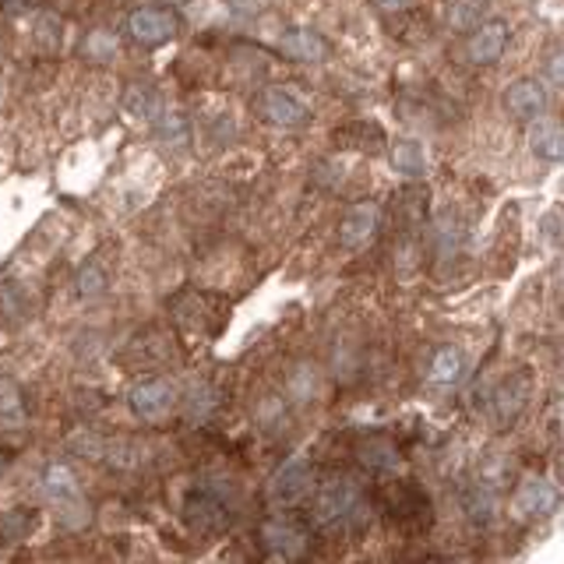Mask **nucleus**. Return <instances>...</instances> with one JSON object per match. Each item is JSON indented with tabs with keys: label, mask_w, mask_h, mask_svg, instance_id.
<instances>
[{
	"label": "nucleus",
	"mask_w": 564,
	"mask_h": 564,
	"mask_svg": "<svg viewBox=\"0 0 564 564\" xmlns=\"http://www.w3.org/2000/svg\"><path fill=\"white\" fill-rule=\"evenodd\" d=\"M315 501H310V523L324 532H350L360 529L367 523V504H364V491L360 483L346 473H335L324 483H318Z\"/></svg>",
	"instance_id": "f257e3e1"
},
{
	"label": "nucleus",
	"mask_w": 564,
	"mask_h": 564,
	"mask_svg": "<svg viewBox=\"0 0 564 564\" xmlns=\"http://www.w3.org/2000/svg\"><path fill=\"white\" fill-rule=\"evenodd\" d=\"M381 512L392 518L399 529L424 532L434 523V512H430V494L417 480H392L389 487H381Z\"/></svg>",
	"instance_id": "f03ea898"
},
{
	"label": "nucleus",
	"mask_w": 564,
	"mask_h": 564,
	"mask_svg": "<svg viewBox=\"0 0 564 564\" xmlns=\"http://www.w3.org/2000/svg\"><path fill=\"white\" fill-rule=\"evenodd\" d=\"M184 523L195 532H219L233 523V504L216 483H195L184 498Z\"/></svg>",
	"instance_id": "7ed1b4c3"
},
{
	"label": "nucleus",
	"mask_w": 564,
	"mask_h": 564,
	"mask_svg": "<svg viewBox=\"0 0 564 564\" xmlns=\"http://www.w3.org/2000/svg\"><path fill=\"white\" fill-rule=\"evenodd\" d=\"M42 491H47V498L53 501L57 515H61L68 526L78 529V526L85 523V518H88V512H85V498H82V487H78V477H74V473H71L68 466L53 463V466L47 469V477H42Z\"/></svg>",
	"instance_id": "20e7f679"
},
{
	"label": "nucleus",
	"mask_w": 564,
	"mask_h": 564,
	"mask_svg": "<svg viewBox=\"0 0 564 564\" xmlns=\"http://www.w3.org/2000/svg\"><path fill=\"white\" fill-rule=\"evenodd\" d=\"M127 403H131V413H135L138 420L162 424L176 409V403H181V392H176V384L167 378H145L131 389Z\"/></svg>",
	"instance_id": "39448f33"
},
{
	"label": "nucleus",
	"mask_w": 564,
	"mask_h": 564,
	"mask_svg": "<svg viewBox=\"0 0 564 564\" xmlns=\"http://www.w3.org/2000/svg\"><path fill=\"white\" fill-rule=\"evenodd\" d=\"M310 491H315V469H310L307 455H293L272 477L269 501L275 508H296L304 498H310Z\"/></svg>",
	"instance_id": "423d86ee"
},
{
	"label": "nucleus",
	"mask_w": 564,
	"mask_h": 564,
	"mask_svg": "<svg viewBox=\"0 0 564 564\" xmlns=\"http://www.w3.org/2000/svg\"><path fill=\"white\" fill-rule=\"evenodd\" d=\"M529 395H532V378L526 370H515V375H508L491 392V420L501 430L512 427L518 417H523V409L529 406Z\"/></svg>",
	"instance_id": "0eeeda50"
},
{
	"label": "nucleus",
	"mask_w": 564,
	"mask_h": 564,
	"mask_svg": "<svg viewBox=\"0 0 564 564\" xmlns=\"http://www.w3.org/2000/svg\"><path fill=\"white\" fill-rule=\"evenodd\" d=\"M127 33L138 47H162V42H170L181 33V19L170 8H138L131 11Z\"/></svg>",
	"instance_id": "6e6552de"
},
{
	"label": "nucleus",
	"mask_w": 564,
	"mask_h": 564,
	"mask_svg": "<svg viewBox=\"0 0 564 564\" xmlns=\"http://www.w3.org/2000/svg\"><path fill=\"white\" fill-rule=\"evenodd\" d=\"M258 113L261 121L275 127H304L310 121V107L301 96H293L290 88H265L258 99Z\"/></svg>",
	"instance_id": "1a4fd4ad"
},
{
	"label": "nucleus",
	"mask_w": 564,
	"mask_h": 564,
	"mask_svg": "<svg viewBox=\"0 0 564 564\" xmlns=\"http://www.w3.org/2000/svg\"><path fill=\"white\" fill-rule=\"evenodd\" d=\"M261 547L275 561H293L307 551V529L296 526L293 518H269L261 526Z\"/></svg>",
	"instance_id": "9d476101"
},
{
	"label": "nucleus",
	"mask_w": 564,
	"mask_h": 564,
	"mask_svg": "<svg viewBox=\"0 0 564 564\" xmlns=\"http://www.w3.org/2000/svg\"><path fill=\"white\" fill-rule=\"evenodd\" d=\"M378 230H381V209L370 201L350 205L343 219H339V241H343V247H350V250L367 247L378 236Z\"/></svg>",
	"instance_id": "9b49d317"
},
{
	"label": "nucleus",
	"mask_w": 564,
	"mask_h": 564,
	"mask_svg": "<svg viewBox=\"0 0 564 564\" xmlns=\"http://www.w3.org/2000/svg\"><path fill=\"white\" fill-rule=\"evenodd\" d=\"M504 47H508V22H480V25H473L469 28V39H466V57H469V64H494L501 61V53Z\"/></svg>",
	"instance_id": "f8f14e48"
},
{
	"label": "nucleus",
	"mask_w": 564,
	"mask_h": 564,
	"mask_svg": "<svg viewBox=\"0 0 564 564\" xmlns=\"http://www.w3.org/2000/svg\"><path fill=\"white\" fill-rule=\"evenodd\" d=\"M504 110H508L512 121L518 124H532L540 121L543 110H547V93L540 82L532 78H518L512 82L508 88H504Z\"/></svg>",
	"instance_id": "ddd939ff"
},
{
	"label": "nucleus",
	"mask_w": 564,
	"mask_h": 564,
	"mask_svg": "<svg viewBox=\"0 0 564 564\" xmlns=\"http://www.w3.org/2000/svg\"><path fill=\"white\" fill-rule=\"evenodd\" d=\"M557 487L547 483L540 477H529L515 494V515L526 518V523H537V518H547L557 512Z\"/></svg>",
	"instance_id": "4468645a"
},
{
	"label": "nucleus",
	"mask_w": 564,
	"mask_h": 564,
	"mask_svg": "<svg viewBox=\"0 0 564 564\" xmlns=\"http://www.w3.org/2000/svg\"><path fill=\"white\" fill-rule=\"evenodd\" d=\"M282 53L290 57V61H301V64H321L324 57L332 53L329 39H324L321 33H315V28H290L286 36H282Z\"/></svg>",
	"instance_id": "2eb2a0df"
},
{
	"label": "nucleus",
	"mask_w": 564,
	"mask_h": 564,
	"mask_svg": "<svg viewBox=\"0 0 564 564\" xmlns=\"http://www.w3.org/2000/svg\"><path fill=\"white\" fill-rule=\"evenodd\" d=\"M356 458L370 469V473H392L403 463V455H399V444L392 438H381V434H370L356 444Z\"/></svg>",
	"instance_id": "dca6fc26"
},
{
	"label": "nucleus",
	"mask_w": 564,
	"mask_h": 564,
	"mask_svg": "<svg viewBox=\"0 0 564 564\" xmlns=\"http://www.w3.org/2000/svg\"><path fill=\"white\" fill-rule=\"evenodd\" d=\"M395 222H399V230H406V233H417L424 222H427V209H430V195L424 187H406V191H399L395 195Z\"/></svg>",
	"instance_id": "f3484780"
},
{
	"label": "nucleus",
	"mask_w": 564,
	"mask_h": 564,
	"mask_svg": "<svg viewBox=\"0 0 564 564\" xmlns=\"http://www.w3.org/2000/svg\"><path fill=\"white\" fill-rule=\"evenodd\" d=\"M392 167L406 176V181H424L427 176V152L417 138H399L392 145Z\"/></svg>",
	"instance_id": "a211bd4d"
},
{
	"label": "nucleus",
	"mask_w": 564,
	"mask_h": 564,
	"mask_svg": "<svg viewBox=\"0 0 564 564\" xmlns=\"http://www.w3.org/2000/svg\"><path fill=\"white\" fill-rule=\"evenodd\" d=\"M463 375H466V356L455 346L438 350L434 360H430V370H427L430 384H441V389H452V384L463 381Z\"/></svg>",
	"instance_id": "6ab92c4d"
},
{
	"label": "nucleus",
	"mask_w": 564,
	"mask_h": 564,
	"mask_svg": "<svg viewBox=\"0 0 564 564\" xmlns=\"http://www.w3.org/2000/svg\"><path fill=\"white\" fill-rule=\"evenodd\" d=\"M36 529H39L36 508H11V512L0 515V543H8V547L25 543Z\"/></svg>",
	"instance_id": "aec40b11"
},
{
	"label": "nucleus",
	"mask_w": 564,
	"mask_h": 564,
	"mask_svg": "<svg viewBox=\"0 0 564 564\" xmlns=\"http://www.w3.org/2000/svg\"><path fill=\"white\" fill-rule=\"evenodd\" d=\"M28 417L25 409V392L19 389L14 378H0V427H22Z\"/></svg>",
	"instance_id": "412c9836"
},
{
	"label": "nucleus",
	"mask_w": 564,
	"mask_h": 564,
	"mask_svg": "<svg viewBox=\"0 0 564 564\" xmlns=\"http://www.w3.org/2000/svg\"><path fill=\"white\" fill-rule=\"evenodd\" d=\"M532 124H537V121H532ZM529 145H532V156H537V159H543V162H557L561 152H564L561 124H554V121H540L537 127H532Z\"/></svg>",
	"instance_id": "4be33fe9"
},
{
	"label": "nucleus",
	"mask_w": 564,
	"mask_h": 564,
	"mask_svg": "<svg viewBox=\"0 0 564 564\" xmlns=\"http://www.w3.org/2000/svg\"><path fill=\"white\" fill-rule=\"evenodd\" d=\"M124 110L131 117H138V121H159L162 117V99L156 88H148V85H131L127 88V96H124Z\"/></svg>",
	"instance_id": "5701e85b"
},
{
	"label": "nucleus",
	"mask_w": 564,
	"mask_h": 564,
	"mask_svg": "<svg viewBox=\"0 0 564 564\" xmlns=\"http://www.w3.org/2000/svg\"><path fill=\"white\" fill-rule=\"evenodd\" d=\"M335 142L343 145V148H360V152H375V148H381L384 142V131L378 124H346V127H339L335 131Z\"/></svg>",
	"instance_id": "b1692460"
},
{
	"label": "nucleus",
	"mask_w": 564,
	"mask_h": 564,
	"mask_svg": "<svg viewBox=\"0 0 564 564\" xmlns=\"http://www.w3.org/2000/svg\"><path fill=\"white\" fill-rule=\"evenodd\" d=\"M33 39H36V47L42 53H57L64 47V22L57 19V14L50 11H42L36 14V22H33Z\"/></svg>",
	"instance_id": "393cba45"
},
{
	"label": "nucleus",
	"mask_w": 564,
	"mask_h": 564,
	"mask_svg": "<svg viewBox=\"0 0 564 564\" xmlns=\"http://www.w3.org/2000/svg\"><path fill=\"white\" fill-rule=\"evenodd\" d=\"M491 11V0H452L449 8V22L455 33H469L473 25H480Z\"/></svg>",
	"instance_id": "a878e982"
},
{
	"label": "nucleus",
	"mask_w": 564,
	"mask_h": 564,
	"mask_svg": "<svg viewBox=\"0 0 564 564\" xmlns=\"http://www.w3.org/2000/svg\"><path fill=\"white\" fill-rule=\"evenodd\" d=\"M463 508H466V515L477 526L491 523V518H494V494H491V487H483V483L466 487V491H463Z\"/></svg>",
	"instance_id": "bb28decb"
},
{
	"label": "nucleus",
	"mask_w": 564,
	"mask_h": 564,
	"mask_svg": "<svg viewBox=\"0 0 564 564\" xmlns=\"http://www.w3.org/2000/svg\"><path fill=\"white\" fill-rule=\"evenodd\" d=\"M74 286H78L82 296H88V301H93V296H102V293H107L110 275H107V269H102L99 261H88L85 269L78 272V282H74Z\"/></svg>",
	"instance_id": "cd10ccee"
},
{
	"label": "nucleus",
	"mask_w": 564,
	"mask_h": 564,
	"mask_svg": "<svg viewBox=\"0 0 564 564\" xmlns=\"http://www.w3.org/2000/svg\"><path fill=\"white\" fill-rule=\"evenodd\" d=\"M156 127H159V135L167 138V142H173V145H187L191 142V127H187L184 113H167V110H162Z\"/></svg>",
	"instance_id": "c85d7f7f"
},
{
	"label": "nucleus",
	"mask_w": 564,
	"mask_h": 564,
	"mask_svg": "<svg viewBox=\"0 0 564 564\" xmlns=\"http://www.w3.org/2000/svg\"><path fill=\"white\" fill-rule=\"evenodd\" d=\"M85 53L93 57V61H110V57L117 53V39L107 33V28H99V33L85 39Z\"/></svg>",
	"instance_id": "c756f323"
},
{
	"label": "nucleus",
	"mask_w": 564,
	"mask_h": 564,
	"mask_svg": "<svg viewBox=\"0 0 564 564\" xmlns=\"http://www.w3.org/2000/svg\"><path fill=\"white\" fill-rule=\"evenodd\" d=\"M543 236H547V244L551 247H561V212L551 209L543 219Z\"/></svg>",
	"instance_id": "7c9ffc66"
},
{
	"label": "nucleus",
	"mask_w": 564,
	"mask_h": 564,
	"mask_svg": "<svg viewBox=\"0 0 564 564\" xmlns=\"http://www.w3.org/2000/svg\"><path fill=\"white\" fill-rule=\"evenodd\" d=\"M370 4H375L381 14H403V11H409V8H417L420 0H370Z\"/></svg>",
	"instance_id": "2f4dec72"
},
{
	"label": "nucleus",
	"mask_w": 564,
	"mask_h": 564,
	"mask_svg": "<svg viewBox=\"0 0 564 564\" xmlns=\"http://www.w3.org/2000/svg\"><path fill=\"white\" fill-rule=\"evenodd\" d=\"M28 4H33V0H0V11H8V14H19V11H25Z\"/></svg>",
	"instance_id": "473e14b6"
},
{
	"label": "nucleus",
	"mask_w": 564,
	"mask_h": 564,
	"mask_svg": "<svg viewBox=\"0 0 564 564\" xmlns=\"http://www.w3.org/2000/svg\"><path fill=\"white\" fill-rule=\"evenodd\" d=\"M233 8H241V11H261L265 0H230Z\"/></svg>",
	"instance_id": "72a5a7b5"
}]
</instances>
